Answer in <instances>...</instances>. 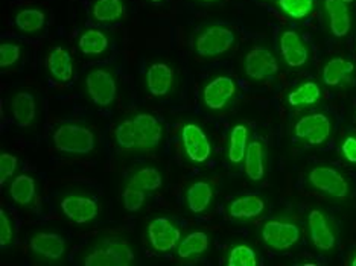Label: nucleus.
Segmentation results:
<instances>
[{
	"label": "nucleus",
	"instance_id": "obj_1",
	"mask_svg": "<svg viewBox=\"0 0 356 266\" xmlns=\"http://www.w3.org/2000/svg\"><path fill=\"white\" fill-rule=\"evenodd\" d=\"M115 139L124 151H152L163 139V128L156 116L139 113L116 126Z\"/></svg>",
	"mask_w": 356,
	"mask_h": 266
},
{
	"label": "nucleus",
	"instance_id": "obj_2",
	"mask_svg": "<svg viewBox=\"0 0 356 266\" xmlns=\"http://www.w3.org/2000/svg\"><path fill=\"white\" fill-rule=\"evenodd\" d=\"M134 260L136 254L127 240L107 238L87 249L83 263L86 266H128Z\"/></svg>",
	"mask_w": 356,
	"mask_h": 266
},
{
	"label": "nucleus",
	"instance_id": "obj_3",
	"mask_svg": "<svg viewBox=\"0 0 356 266\" xmlns=\"http://www.w3.org/2000/svg\"><path fill=\"white\" fill-rule=\"evenodd\" d=\"M236 40V32L232 28L213 23L204 26L193 38V52L201 58H216L230 52Z\"/></svg>",
	"mask_w": 356,
	"mask_h": 266
},
{
	"label": "nucleus",
	"instance_id": "obj_4",
	"mask_svg": "<svg viewBox=\"0 0 356 266\" xmlns=\"http://www.w3.org/2000/svg\"><path fill=\"white\" fill-rule=\"evenodd\" d=\"M55 149L66 154L84 156L96 148L95 133L79 124H63L52 134Z\"/></svg>",
	"mask_w": 356,
	"mask_h": 266
},
{
	"label": "nucleus",
	"instance_id": "obj_5",
	"mask_svg": "<svg viewBox=\"0 0 356 266\" xmlns=\"http://www.w3.org/2000/svg\"><path fill=\"white\" fill-rule=\"evenodd\" d=\"M84 87L93 103L110 107L118 98V79L110 67L90 69L84 76Z\"/></svg>",
	"mask_w": 356,
	"mask_h": 266
},
{
	"label": "nucleus",
	"instance_id": "obj_6",
	"mask_svg": "<svg viewBox=\"0 0 356 266\" xmlns=\"http://www.w3.org/2000/svg\"><path fill=\"white\" fill-rule=\"evenodd\" d=\"M244 74L256 83H265L276 78L280 72V64L276 53L266 46H253L242 60Z\"/></svg>",
	"mask_w": 356,
	"mask_h": 266
},
{
	"label": "nucleus",
	"instance_id": "obj_7",
	"mask_svg": "<svg viewBox=\"0 0 356 266\" xmlns=\"http://www.w3.org/2000/svg\"><path fill=\"white\" fill-rule=\"evenodd\" d=\"M264 244L274 251H286L298 244L302 238L300 227L286 217H273L262 225Z\"/></svg>",
	"mask_w": 356,
	"mask_h": 266
},
{
	"label": "nucleus",
	"instance_id": "obj_8",
	"mask_svg": "<svg viewBox=\"0 0 356 266\" xmlns=\"http://www.w3.org/2000/svg\"><path fill=\"white\" fill-rule=\"evenodd\" d=\"M307 181L311 186L334 199H346L350 195V184L346 176L330 166H317L307 174Z\"/></svg>",
	"mask_w": 356,
	"mask_h": 266
},
{
	"label": "nucleus",
	"instance_id": "obj_9",
	"mask_svg": "<svg viewBox=\"0 0 356 266\" xmlns=\"http://www.w3.org/2000/svg\"><path fill=\"white\" fill-rule=\"evenodd\" d=\"M330 134L332 120L325 113H309L294 124V137L307 147H320L327 142Z\"/></svg>",
	"mask_w": 356,
	"mask_h": 266
},
{
	"label": "nucleus",
	"instance_id": "obj_10",
	"mask_svg": "<svg viewBox=\"0 0 356 266\" xmlns=\"http://www.w3.org/2000/svg\"><path fill=\"white\" fill-rule=\"evenodd\" d=\"M307 230L312 245L321 253H329L337 247L338 233L332 217L320 208H312L307 215Z\"/></svg>",
	"mask_w": 356,
	"mask_h": 266
},
{
	"label": "nucleus",
	"instance_id": "obj_11",
	"mask_svg": "<svg viewBox=\"0 0 356 266\" xmlns=\"http://www.w3.org/2000/svg\"><path fill=\"white\" fill-rule=\"evenodd\" d=\"M238 85L236 81L227 75H218L212 78L203 87V102L210 111H224L227 108L232 101L236 98Z\"/></svg>",
	"mask_w": 356,
	"mask_h": 266
},
{
	"label": "nucleus",
	"instance_id": "obj_12",
	"mask_svg": "<svg viewBox=\"0 0 356 266\" xmlns=\"http://www.w3.org/2000/svg\"><path fill=\"white\" fill-rule=\"evenodd\" d=\"M321 11L326 29L332 37L343 40L350 34L353 15L349 3L344 0H321Z\"/></svg>",
	"mask_w": 356,
	"mask_h": 266
},
{
	"label": "nucleus",
	"instance_id": "obj_13",
	"mask_svg": "<svg viewBox=\"0 0 356 266\" xmlns=\"http://www.w3.org/2000/svg\"><path fill=\"white\" fill-rule=\"evenodd\" d=\"M279 53L288 67L300 69L309 63L311 51L303 37L294 29H285L279 35Z\"/></svg>",
	"mask_w": 356,
	"mask_h": 266
},
{
	"label": "nucleus",
	"instance_id": "obj_14",
	"mask_svg": "<svg viewBox=\"0 0 356 266\" xmlns=\"http://www.w3.org/2000/svg\"><path fill=\"white\" fill-rule=\"evenodd\" d=\"M181 144L184 156L192 163H206L212 157V143L207 134L197 124H184L181 128Z\"/></svg>",
	"mask_w": 356,
	"mask_h": 266
},
{
	"label": "nucleus",
	"instance_id": "obj_15",
	"mask_svg": "<svg viewBox=\"0 0 356 266\" xmlns=\"http://www.w3.org/2000/svg\"><path fill=\"white\" fill-rule=\"evenodd\" d=\"M147 238L149 245L156 249V251L168 253L177 248L178 242L181 240V231L171 219L159 216L154 217L148 224Z\"/></svg>",
	"mask_w": 356,
	"mask_h": 266
},
{
	"label": "nucleus",
	"instance_id": "obj_16",
	"mask_svg": "<svg viewBox=\"0 0 356 266\" xmlns=\"http://www.w3.org/2000/svg\"><path fill=\"white\" fill-rule=\"evenodd\" d=\"M60 210L70 222L84 225L96 219L99 213V206L92 197L70 193L60 201Z\"/></svg>",
	"mask_w": 356,
	"mask_h": 266
},
{
	"label": "nucleus",
	"instance_id": "obj_17",
	"mask_svg": "<svg viewBox=\"0 0 356 266\" xmlns=\"http://www.w3.org/2000/svg\"><path fill=\"white\" fill-rule=\"evenodd\" d=\"M175 83V70L168 63H152L145 72V85L154 98H165L174 90Z\"/></svg>",
	"mask_w": 356,
	"mask_h": 266
},
{
	"label": "nucleus",
	"instance_id": "obj_18",
	"mask_svg": "<svg viewBox=\"0 0 356 266\" xmlns=\"http://www.w3.org/2000/svg\"><path fill=\"white\" fill-rule=\"evenodd\" d=\"M355 64L344 56H332L321 70V81L327 88L341 90L353 83Z\"/></svg>",
	"mask_w": 356,
	"mask_h": 266
},
{
	"label": "nucleus",
	"instance_id": "obj_19",
	"mask_svg": "<svg viewBox=\"0 0 356 266\" xmlns=\"http://www.w3.org/2000/svg\"><path fill=\"white\" fill-rule=\"evenodd\" d=\"M29 248L32 253L42 257V259L56 262L63 259L64 254H66L67 244L66 239L58 235V233L40 231L31 238Z\"/></svg>",
	"mask_w": 356,
	"mask_h": 266
},
{
	"label": "nucleus",
	"instance_id": "obj_20",
	"mask_svg": "<svg viewBox=\"0 0 356 266\" xmlns=\"http://www.w3.org/2000/svg\"><path fill=\"white\" fill-rule=\"evenodd\" d=\"M265 212V201L256 193H248L230 201L229 217L236 222H248L261 216Z\"/></svg>",
	"mask_w": 356,
	"mask_h": 266
},
{
	"label": "nucleus",
	"instance_id": "obj_21",
	"mask_svg": "<svg viewBox=\"0 0 356 266\" xmlns=\"http://www.w3.org/2000/svg\"><path fill=\"white\" fill-rule=\"evenodd\" d=\"M11 116L15 125L28 128L37 119V99L31 92H17L11 98Z\"/></svg>",
	"mask_w": 356,
	"mask_h": 266
},
{
	"label": "nucleus",
	"instance_id": "obj_22",
	"mask_svg": "<svg viewBox=\"0 0 356 266\" xmlns=\"http://www.w3.org/2000/svg\"><path fill=\"white\" fill-rule=\"evenodd\" d=\"M46 69L58 83H69L74 78V60L66 47L56 46L47 53Z\"/></svg>",
	"mask_w": 356,
	"mask_h": 266
},
{
	"label": "nucleus",
	"instance_id": "obj_23",
	"mask_svg": "<svg viewBox=\"0 0 356 266\" xmlns=\"http://www.w3.org/2000/svg\"><path fill=\"white\" fill-rule=\"evenodd\" d=\"M266 147L262 140H250L244 158V172L250 180L259 183L266 174Z\"/></svg>",
	"mask_w": 356,
	"mask_h": 266
},
{
	"label": "nucleus",
	"instance_id": "obj_24",
	"mask_svg": "<svg viewBox=\"0 0 356 266\" xmlns=\"http://www.w3.org/2000/svg\"><path fill=\"white\" fill-rule=\"evenodd\" d=\"M215 198L213 186L209 181H195L186 190V204L192 213H204Z\"/></svg>",
	"mask_w": 356,
	"mask_h": 266
},
{
	"label": "nucleus",
	"instance_id": "obj_25",
	"mask_svg": "<svg viewBox=\"0 0 356 266\" xmlns=\"http://www.w3.org/2000/svg\"><path fill=\"white\" fill-rule=\"evenodd\" d=\"M323 98V90L317 81H303L288 94V103L293 108H307L318 103Z\"/></svg>",
	"mask_w": 356,
	"mask_h": 266
},
{
	"label": "nucleus",
	"instance_id": "obj_26",
	"mask_svg": "<svg viewBox=\"0 0 356 266\" xmlns=\"http://www.w3.org/2000/svg\"><path fill=\"white\" fill-rule=\"evenodd\" d=\"M210 245V239L206 231L195 230L191 231L189 235H186L177 245V256L180 259L189 260V259H195V257L203 256Z\"/></svg>",
	"mask_w": 356,
	"mask_h": 266
},
{
	"label": "nucleus",
	"instance_id": "obj_27",
	"mask_svg": "<svg viewBox=\"0 0 356 266\" xmlns=\"http://www.w3.org/2000/svg\"><path fill=\"white\" fill-rule=\"evenodd\" d=\"M110 37L107 32L90 28L81 32L78 38V49L87 56H99L108 51Z\"/></svg>",
	"mask_w": 356,
	"mask_h": 266
},
{
	"label": "nucleus",
	"instance_id": "obj_28",
	"mask_svg": "<svg viewBox=\"0 0 356 266\" xmlns=\"http://www.w3.org/2000/svg\"><path fill=\"white\" fill-rule=\"evenodd\" d=\"M248 144H250L248 126L244 124L234 125L229 135V148H227V156L232 165L244 163Z\"/></svg>",
	"mask_w": 356,
	"mask_h": 266
},
{
	"label": "nucleus",
	"instance_id": "obj_29",
	"mask_svg": "<svg viewBox=\"0 0 356 266\" xmlns=\"http://www.w3.org/2000/svg\"><path fill=\"white\" fill-rule=\"evenodd\" d=\"M124 0H95L90 8V15L96 23H115L125 15Z\"/></svg>",
	"mask_w": 356,
	"mask_h": 266
},
{
	"label": "nucleus",
	"instance_id": "obj_30",
	"mask_svg": "<svg viewBox=\"0 0 356 266\" xmlns=\"http://www.w3.org/2000/svg\"><path fill=\"white\" fill-rule=\"evenodd\" d=\"M37 195L35 180L28 174H20L10 184V197L15 204L29 206Z\"/></svg>",
	"mask_w": 356,
	"mask_h": 266
},
{
	"label": "nucleus",
	"instance_id": "obj_31",
	"mask_svg": "<svg viewBox=\"0 0 356 266\" xmlns=\"http://www.w3.org/2000/svg\"><path fill=\"white\" fill-rule=\"evenodd\" d=\"M14 25L25 34H37L46 25V14L38 8H25L15 14Z\"/></svg>",
	"mask_w": 356,
	"mask_h": 266
},
{
	"label": "nucleus",
	"instance_id": "obj_32",
	"mask_svg": "<svg viewBox=\"0 0 356 266\" xmlns=\"http://www.w3.org/2000/svg\"><path fill=\"white\" fill-rule=\"evenodd\" d=\"M128 184H131L134 188H139L145 192H154L163 186V175H161L159 169L156 167L145 166L137 169V171L129 176Z\"/></svg>",
	"mask_w": 356,
	"mask_h": 266
},
{
	"label": "nucleus",
	"instance_id": "obj_33",
	"mask_svg": "<svg viewBox=\"0 0 356 266\" xmlns=\"http://www.w3.org/2000/svg\"><path fill=\"white\" fill-rule=\"evenodd\" d=\"M277 6L291 20H303L312 14L315 0H277Z\"/></svg>",
	"mask_w": 356,
	"mask_h": 266
},
{
	"label": "nucleus",
	"instance_id": "obj_34",
	"mask_svg": "<svg viewBox=\"0 0 356 266\" xmlns=\"http://www.w3.org/2000/svg\"><path fill=\"white\" fill-rule=\"evenodd\" d=\"M225 263H227V266H256L259 263V259L252 247L241 244L232 247Z\"/></svg>",
	"mask_w": 356,
	"mask_h": 266
},
{
	"label": "nucleus",
	"instance_id": "obj_35",
	"mask_svg": "<svg viewBox=\"0 0 356 266\" xmlns=\"http://www.w3.org/2000/svg\"><path fill=\"white\" fill-rule=\"evenodd\" d=\"M145 201H147V192L139 188H134L131 184H127V188L122 192V204L127 212H139L143 207Z\"/></svg>",
	"mask_w": 356,
	"mask_h": 266
},
{
	"label": "nucleus",
	"instance_id": "obj_36",
	"mask_svg": "<svg viewBox=\"0 0 356 266\" xmlns=\"http://www.w3.org/2000/svg\"><path fill=\"white\" fill-rule=\"evenodd\" d=\"M22 46L13 42L0 43V69L6 70L20 61Z\"/></svg>",
	"mask_w": 356,
	"mask_h": 266
},
{
	"label": "nucleus",
	"instance_id": "obj_37",
	"mask_svg": "<svg viewBox=\"0 0 356 266\" xmlns=\"http://www.w3.org/2000/svg\"><path fill=\"white\" fill-rule=\"evenodd\" d=\"M17 157L10 154V152H2V154H0V184H2V186L13 178V175L17 171Z\"/></svg>",
	"mask_w": 356,
	"mask_h": 266
},
{
	"label": "nucleus",
	"instance_id": "obj_38",
	"mask_svg": "<svg viewBox=\"0 0 356 266\" xmlns=\"http://www.w3.org/2000/svg\"><path fill=\"white\" fill-rule=\"evenodd\" d=\"M14 230L11 224V217L3 210H0V248H6L13 242Z\"/></svg>",
	"mask_w": 356,
	"mask_h": 266
},
{
	"label": "nucleus",
	"instance_id": "obj_39",
	"mask_svg": "<svg viewBox=\"0 0 356 266\" xmlns=\"http://www.w3.org/2000/svg\"><path fill=\"white\" fill-rule=\"evenodd\" d=\"M339 154L347 163L356 165V134L346 135L339 144Z\"/></svg>",
	"mask_w": 356,
	"mask_h": 266
},
{
	"label": "nucleus",
	"instance_id": "obj_40",
	"mask_svg": "<svg viewBox=\"0 0 356 266\" xmlns=\"http://www.w3.org/2000/svg\"><path fill=\"white\" fill-rule=\"evenodd\" d=\"M349 265H350V266H356V251L352 254L350 260H349Z\"/></svg>",
	"mask_w": 356,
	"mask_h": 266
},
{
	"label": "nucleus",
	"instance_id": "obj_41",
	"mask_svg": "<svg viewBox=\"0 0 356 266\" xmlns=\"http://www.w3.org/2000/svg\"><path fill=\"white\" fill-rule=\"evenodd\" d=\"M197 2H201V3H216V2H221V0H197Z\"/></svg>",
	"mask_w": 356,
	"mask_h": 266
},
{
	"label": "nucleus",
	"instance_id": "obj_42",
	"mask_svg": "<svg viewBox=\"0 0 356 266\" xmlns=\"http://www.w3.org/2000/svg\"><path fill=\"white\" fill-rule=\"evenodd\" d=\"M148 2H151V3H161V2H163V0H148Z\"/></svg>",
	"mask_w": 356,
	"mask_h": 266
},
{
	"label": "nucleus",
	"instance_id": "obj_43",
	"mask_svg": "<svg viewBox=\"0 0 356 266\" xmlns=\"http://www.w3.org/2000/svg\"><path fill=\"white\" fill-rule=\"evenodd\" d=\"M264 2H277V0H264Z\"/></svg>",
	"mask_w": 356,
	"mask_h": 266
},
{
	"label": "nucleus",
	"instance_id": "obj_44",
	"mask_svg": "<svg viewBox=\"0 0 356 266\" xmlns=\"http://www.w3.org/2000/svg\"><path fill=\"white\" fill-rule=\"evenodd\" d=\"M344 2H347V3H352V2H353V0H344Z\"/></svg>",
	"mask_w": 356,
	"mask_h": 266
}]
</instances>
